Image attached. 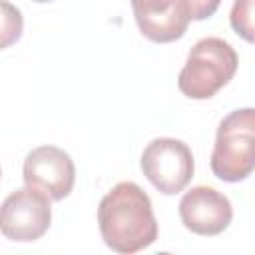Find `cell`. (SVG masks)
I'll use <instances>...</instances> for the list:
<instances>
[{
  "mask_svg": "<svg viewBox=\"0 0 255 255\" xmlns=\"http://www.w3.org/2000/svg\"><path fill=\"white\" fill-rule=\"evenodd\" d=\"M2 10H4V18H2V48H8L12 42H16L22 36V16H20V10L14 8L6 0H2Z\"/></svg>",
  "mask_w": 255,
  "mask_h": 255,
  "instance_id": "10",
  "label": "cell"
},
{
  "mask_svg": "<svg viewBox=\"0 0 255 255\" xmlns=\"http://www.w3.org/2000/svg\"><path fill=\"white\" fill-rule=\"evenodd\" d=\"M237 54L223 38H201L189 50L179 72L177 88L191 100L213 98L237 72Z\"/></svg>",
  "mask_w": 255,
  "mask_h": 255,
  "instance_id": "2",
  "label": "cell"
},
{
  "mask_svg": "<svg viewBox=\"0 0 255 255\" xmlns=\"http://www.w3.org/2000/svg\"><path fill=\"white\" fill-rule=\"evenodd\" d=\"M139 32L157 44L179 40L191 22L185 0H129Z\"/></svg>",
  "mask_w": 255,
  "mask_h": 255,
  "instance_id": "8",
  "label": "cell"
},
{
  "mask_svg": "<svg viewBox=\"0 0 255 255\" xmlns=\"http://www.w3.org/2000/svg\"><path fill=\"white\" fill-rule=\"evenodd\" d=\"M34 2H52V0H34Z\"/></svg>",
  "mask_w": 255,
  "mask_h": 255,
  "instance_id": "12",
  "label": "cell"
},
{
  "mask_svg": "<svg viewBox=\"0 0 255 255\" xmlns=\"http://www.w3.org/2000/svg\"><path fill=\"white\" fill-rule=\"evenodd\" d=\"M179 217L191 233L213 237L229 227L233 207L217 189L209 185H195L183 193L179 201Z\"/></svg>",
  "mask_w": 255,
  "mask_h": 255,
  "instance_id": "7",
  "label": "cell"
},
{
  "mask_svg": "<svg viewBox=\"0 0 255 255\" xmlns=\"http://www.w3.org/2000/svg\"><path fill=\"white\" fill-rule=\"evenodd\" d=\"M22 175L26 185L44 191L52 201H60L74 187L76 167L68 151L56 145H40L26 155Z\"/></svg>",
  "mask_w": 255,
  "mask_h": 255,
  "instance_id": "6",
  "label": "cell"
},
{
  "mask_svg": "<svg viewBox=\"0 0 255 255\" xmlns=\"http://www.w3.org/2000/svg\"><path fill=\"white\" fill-rule=\"evenodd\" d=\"M98 223L104 243L118 253H137L157 239L151 199L133 181H120L102 197Z\"/></svg>",
  "mask_w": 255,
  "mask_h": 255,
  "instance_id": "1",
  "label": "cell"
},
{
  "mask_svg": "<svg viewBox=\"0 0 255 255\" xmlns=\"http://www.w3.org/2000/svg\"><path fill=\"white\" fill-rule=\"evenodd\" d=\"M141 171L147 181L165 195H175L193 177V153L181 139H151L141 153Z\"/></svg>",
  "mask_w": 255,
  "mask_h": 255,
  "instance_id": "4",
  "label": "cell"
},
{
  "mask_svg": "<svg viewBox=\"0 0 255 255\" xmlns=\"http://www.w3.org/2000/svg\"><path fill=\"white\" fill-rule=\"evenodd\" d=\"M211 171L221 181H241L255 171V108L225 116L211 151Z\"/></svg>",
  "mask_w": 255,
  "mask_h": 255,
  "instance_id": "3",
  "label": "cell"
},
{
  "mask_svg": "<svg viewBox=\"0 0 255 255\" xmlns=\"http://www.w3.org/2000/svg\"><path fill=\"white\" fill-rule=\"evenodd\" d=\"M229 24L237 36L255 44V0H235L229 12Z\"/></svg>",
  "mask_w": 255,
  "mask_h": 255,
  "instance_id": "9",
  "label": "cell"
},
{
  "mask_svg": "<svg viewBox=\"0 0 255 255\" xmlns=\"http://www.w3.org/2000/svg\"><path fill=\"white\" fill-rule=\"evenodd\" d=\"M50 197L32 187H20L12 191L0 211V229L6 239L28 243L40 239L52 221V209H50Z\"/></svg>",
  "mask_w": 255,
  "mask_h": 255,
  "instance_id": "5",
  "label": "cell"
},
{
  "mask_svg": "<svg viewBox=\"0 0 255 255\" xmlns=\"http://www.w3.org/2000/svg\"><path fill=\"white\" fill-rule=\"evenodd\" d=\"M185 2H187L191 20H205L213 16L221 4V0H185Z\"/></svg>",
  "mask_w": 255,
  "mask_h": 255,
  "instance_id": "11",
  "label": "cell"
}]
</instances>
